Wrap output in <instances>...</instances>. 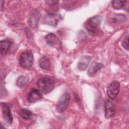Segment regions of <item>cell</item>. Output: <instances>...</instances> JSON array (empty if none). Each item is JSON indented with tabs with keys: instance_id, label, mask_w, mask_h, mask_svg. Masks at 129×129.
<instances>
[{
	"instance_id": "obj_1",
	"label": "cell",
	"mask_w": 129,
	"mask_h": 129,
	"mask_svg": "<svg viewBox=\"0 0 129 129\" xmlns=\"http://www.w3.org/2000/svg\"><path fill=\"white\" fill-rule=\"evenodd\" d=\"M37 86L41 93L47 94L51 92L54 88V82L49 78H41L37 82Z\"/></svg>"
},
{
	"instance_id": "obj_2",
	"label": "cell",
	"mask_w": 129,
	"mask_h": 129,
	"mask_svg": "<svg viewBox=\"0 0 129 129\" xmlns=\"http://www.w3.org/2000/svg\"><path fill=\"white\" fill-rule=\"evenodd\" d=\"M33 61L34 57L31 51L27 50L21 54L19 57V63L23 68H30L33 64Z\"/></svg>"
},
{
	"instance_id": "obj_3",
	"label": "cell",
	"mask_w": 129,
	"mask_h": 129,
	"mask_svg": "<svg viewBox=\"0 0 129 129\" xmlns=\"http://www.w3.org/2000/svg\"><path fill=\"white\" fill-rule=\"evenodd\" d=\"M99 25V19L98 17H92L87 21L85 23V28L88 33L91 35L96 34Z\"/></svg>"
},
{
	"instance_id": "obj_4",
	"label": "cell",
	"mask_w": 129,
	"mask_h": 129,
	"mask_svg": "<svg viewBox=\"0 0 129 129\" xmlns=\"http://www.w3.org/2000/svg\"><path fill=\"white\" fill-rule=\"evenodd\" d=\"M70 99V96L68 93H63L59 97L56 104V109L59 112H62L67 108Z\"/></svg>"
},
{
	"instance_id": "obj_5",
	"label": "cell",
	"mask_w": 129,
	"mask_h": 129,
	"mask_svg": "<svg viewBox=\"0 0 129 129\" xmlns=\"http://www.w3.org/2000/svg\"><path fill=\"white\" fill-rule=\"evenodd\" d=\"M120 90V84L117 81L112 82L107 89V96L111 100H113L118 95Z\"/></svg>"
},
{
	"instance_id": "obj_6",
	"label": "cell",
	"mask_w": 129,
	"mask_h": 129,
	"mask_svg": "<svg viewBox=\"0 0 129 129\" xmlns=\"http://www.w3.org/2000/svg\"><path fill=\"white\" fill-rule=\"evenodd\" d=\"M1 107L4 118L8 123L12 124L13 118L10 106L6 103H2Z\"/></svg>"
},
{
	"instance_id": "obj_7",
	"label": "cell",
	"mask_w": 129,
	"mask_h": 129,
	"mask_svg": "<svg viewBox=\"0 0 129 129\" xmlns=\"http://www.w3.org/2000/svg\"><path fill=\"white\" fill-rule=\"evenodd\" d=\"M105 116L106 118L113 117L115 114V107L113 104L109 100L106 99L104 103Z\"/></svg>"
},
{
	"instance_id": "obj_8",
	"label": "cell",
	"mask_w": 129,
	"mask_h": 129,
	"mask_svg": "<svg viewBox=\"0 0 129 129\" xmlns=\"http://www.w3.org/2000/svg\"><path fill=\"white\" fill-rule=\"evenodd\" d=\"M42 97L41 93L35 89L31 90L27 95V100L31 103H35L41 99Z\"/></svg>"
},
{
	"instance_id": "obj_9",
	"label": "cell",
	"mask_w": 129,
	"mask_h": 129,
	"mask_svg": "<svg viewBox=\"0 0 129 129\" xmlns=\"http://www.w3.org/2000/svg\"><path fill=\"white\" fill-rule=\"evenodd\" d=\"M104 66L101 63L93 62L90 66L88 71V75L90 77L94 76L100 70H101Z\"/></svg>"
},
{
	"instance_id": "obj_10",
	"label": "cell",
	"mask_w": 129,
	"mask_h": 129,
	"mask_svg": "<svg viewBox=\"0 0 129 129\" xmlns=\"http://www.w3.org/2000/svg\"><path fill=\"white\" fill-rule=\"evenodd\" d=\"M47 43L51 46H57L60 44L59 41L57 37L53 33H49L45 37Z\"/></svg>"
},
{
	"instance_id": "obj_11",
	"label": "cell",
	"mask_w": 129,
	"mask_h": 129,
	"mask_svg": "<svg viewBox=\"0 0 129 129\" xmlns=\"http://www.w3.org/2000/svg\"><path fill=\"white\" fill-rule=\"evenodd\" d=\"M39 64L40 67L44 70H49L51 67L49 59L46 56H43L40 58L39 60Z\"/></svg>"
},
{
	"instance_id": "obj_12",
	"label": "cell",
	"mask_w": 129,
	"mask_h": 129,
	"mask_svg": "<svg viewBox=\"0 0 129 129\" xmlns=\"http://www.w3.org/2000/svg\"><path fill=\"white\" fill-rule=\"evenodd\" d=\"M91 58L89 56H85L82 57L78 63V68L81 71H84L86 69L90 62Z\"/></svg>"
},
{
	"instance_id": "obj_13",
	"label": "cell",
	"mask_w": 129,
	"mask_h": 129,
	"mask_svg": "<svg viewBox=\"0 0 129 129\" xmlns=\"http://www.w3.org/2000/svg\"><path fill=\"white\" fill-rule=\"evenodd\" d=\"M39 18V14L38 12H35L28 19V23L29 25L32 27H35L37 26V23Z\"/></svg>"
},
{
	"instance_id": "obj_14",
	"label": "cell",
	"mask_w": 129,
	"mask_h": 129,
	"mask_svg": "<svg viewBox=\"0 0 129 129\" xmlns=\"http://www.w3.org/2000/svg\"><path fill=\"white\" fill-rule=\"evenodd\" d=\"M11 44V42L8 39L3 40L0 42L1 52L2 54H5L7 52Z\"/></svg>"
},
{
	"instance_id": "obj_15",
	"label": "cell",
	"mask_w": 129,
	"mask_h": 129,
	"mask_svg": "<svg viewBox=\"0 0 129 129\" xmlns=\"http://www.w3.org/2000/svg\"><path fill=\"white\" fill-rule=\"evenodd\" d=\"M127 1L124 0H116L112 2V5L114 9L119 10L124 9L126 4L127 2Z\"/></svg>"
},
{
	"instance_id": "obj_16",
	"label": "cell",
	"mask_w": 129,
	"mask_h": 129,
	"mask_svg": "<svg viewBox=\"0 0 129 129\" xmlns=\"http://www.w3.org/2000/svg\"><path fill=\"white\" fill-rule=\"evenodd\" d=\"M45 21L49 25L55 26L57 25V18L56 15L53 14H48L45 18Z\"/></svg>"
},
{
	"instance_id": "obj_17",
	"label": "cell",
	"mask_w": 129,
	"mask_h": 129,
	"mask_svg": "<svg viewBox=\"0 0 129 129\" xmlns=\"http://www.w3.org/2000/svg\"><path fill=\"white\" fill-rule=\"evenodd\" d=\"M28 81L29 79L27 77L24 76H20L17 79L16 84L19 87L22 88L27 84Z\"/></svg>"
},
{
	"instance_id": "obj_18",
	"label": "cell",
	"mask_w": 129,
	"mask_h": 129,
	"mask_svg": "<svg viewBox=\"0 0 129 129\" xmlns=\"http://www.w3.org/2000/svg\"><path fill=\"white\" fill-rule=\"evenodd\" d=\"M19 114L21 117L25 119H29L32 117V112L26 109H21L19 111Z\"/></svg>"
},
{
	"instance_id": "obj_19",
	"label": "cell",
	"mask_w": 129,
	"mask_h": 129,
	"mask_svg": "<svg viewBox=\"0 0 129 129\" xmlns=\"http://www.w3.org/2000/svg\"><path fill=\"white\" fill-rule=\"evenodd\" d=\"M46 3L51 8H57L59 2L58 1H46Z\"/></svg>"
},
{
	"instance_id": "obj_20",
	"label": "cell",
	"mask_w": 129,
	"mask_h": 129,
	"mask_svg": "<svg viewBox=\"0 0 129 129\" xmlns=\"http://www.w3.org/2000/svg\"><path fill=\"white\" fill-rule=\"evenodd\" d=\"M128 35H127L122 40L121 43L122 46L126 49V50H128Z\"/></svg>"
}]
</instances>
